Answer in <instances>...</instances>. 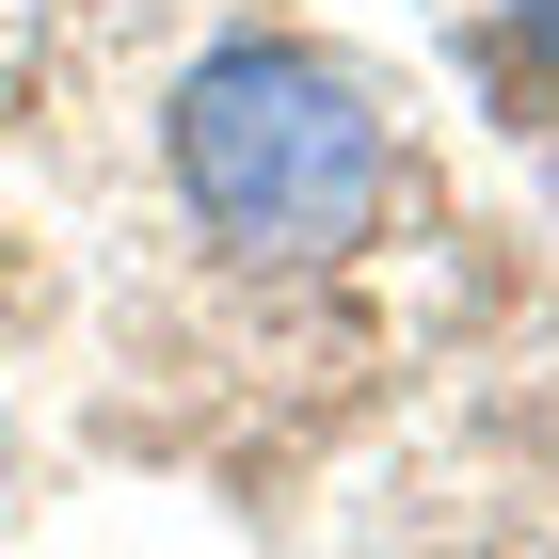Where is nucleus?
Listing matches in <instances>:
<instances>
[{"instance_id":"obj_1","label":"nucleus","mask_w":559,"mask_h":559,"mask_svg":"<svg viewBox=\"0 0 559 559\" xmlns=\"http://www.w3.org/2000/svg\"><path fill=\"white\" fill-rule=\"evenodd\" d=\"M160 144H176V192H192V224L224 257H288V272L352 257L384 224V192H400V144L368 112V81L288 48V33H224L176 81Z\"/></svg>"},{"instance_id":"obj_2","label":"nucleus","mask_w":559,"mask_h":559,"mask_svg":"<svg viewBox=\"0 0 559 559\" xmlns=\"http://www.w3.org/2000/svg\"><path fill=\"white\" fill-rule=\"evenodd\" d=\"M496 16H512V48H527V64H559V0H496Z\"/></svg>"}]
</instances>
